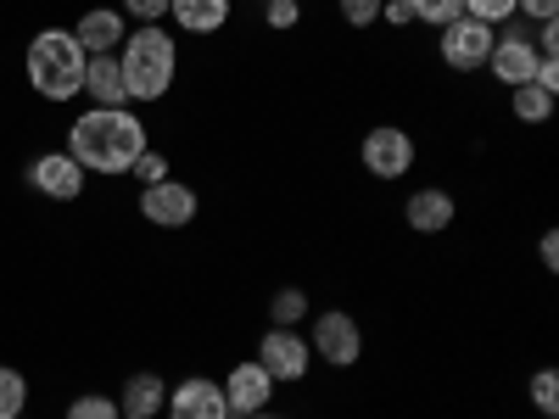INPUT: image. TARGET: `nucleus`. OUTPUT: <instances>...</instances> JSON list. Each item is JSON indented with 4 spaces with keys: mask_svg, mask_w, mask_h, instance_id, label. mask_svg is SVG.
Returning a JSON list of instances; mask_svg holds the SVG:
<instances>
[{
    "mask_svg": "<svg viewBox=\"0 0 559 419\" xmlns=\"http://www.w3.org/2000/svg\"><path fill=\"white\" fill-rule=\"evenodd\" d=\"M152 146L146 134V118L129 112V107H90L68 123V157L84 168V173H129L134 157Z\"/></svg>",
    "mask_w": 559,
    "mask_h": 419,
    "instance_id": "f257e3e1",
    "label": "nucleus"
},
{
    "mask_svg": "<svg viewBox=\"0 0 559 419\" xmlns=\"http://www.w3.org/2000/svg\"><path fill=\"white\" fill-rule=\"evenodd\" d=\"M118 68H123V89H129V101H163L174 79H179V45L163 23H140L123 34L118 45Z\"/></svg>",
    "mask_w": 559,
    "mask_h": 419,
    "instance_id": "f03ea898",
    "label": "nucleus"
},
{
    "mask_svg": "<svg viewBox=\"0 0 559 419\" xmlns=\"http://www.w3.org/2000/svg\"><path fill=\"white\" fill-rule=\"evenodd\" d=\"M84 45L73 39V28H39L28 39V57H23V73L34 84V96L45 101H73L84 89Z\"/></svg>",
    "mask_w": 559,
    "mask_h": 419,
    "instance_id": "7ed1b4c3",
    "label": "nucleus"
},
{
    "mask_svg": "<svg viewBox=\"0 0 559 419\" xmlns=\"http://www.w3.org/2000/svg\"><path fill=\"white\" fill-rule=\"evenodd\" d=\"M308 347H313V363L353 369L364 358V331L347 308H319V313H308Z\"/></svg>",
    "mask_w": 559,
    "mask_h": 419,
    "instance_id": "20e7f679",
    "label": "nucleus"
},
{
    "mask_svg": "<svg viewBox=\"0 0 559 419\" xmlns=\"http://www.w3.org/2000/svg\"><path fill=\"white\" fill-rule=\"evenodd\" d=\"M414 134L403 129V123H376L364 134V146H358V163H364V173L369 179H381V184H397V179H408L414 173Z\"/></svg>",
    "mask_w": 559,
    "mask_h": 419,
    "instance_id": "39448f33",
    "label": "nucleus"
},
{
    "mask_svg": "<svg viewBox=\"0 0 559 419\" xmlns=\"http://www.w3.org/2000/svg\"><path fill=\"white\" fill-rule=\"evenodd\" d=\"M258 363L269 369L274 386H302L313 375V347L302 331H286V324H269L258 336Z\"/></svg>",
    "mask_w": 559,
    "mask_h": 419,
    "instance_id": "423d86ee",
    "label": "nucleus"
},
{
    "mask_svg": "<svg viewBox=\"0 0 559 419\" xmlns=\"http://www.w3.org/2000/svg\"><path fill=\"white\" fill-rule=\"evenodd\" d=\"M537 45H532V28L515 17V23H503L498 28V39H492V57H487V73L503 84V89H521V84H532L537 79Z\"/></svg>",
    "mask_w": 559,
    "mask_h": 419,
    "instance_id": "0eeeda50",
    "label": "nucleus"
},
{
    "mask_svg": "<svg viewBox=\"0 0 559 419\" xmlns=\"http://www.w3.org/2000/svg\"><path fill=\"white\" fill-rule=\"evenodd\" d=\"M492 39H498V28H487L476 17H453L448 28H437V57L453 73H481L492 57Z\"/></svg>",
    "mask_w": 559,
    "mask_h": 419,
    "instance_id": "6e6552de",
    "label": "nucleus"
},
{
    "mask_svg": "<svg viewBox=\"0 0 559 419\" xmlns=\"http://www.w3.org/2000/svg\"><path fill=\"white\" fill-rule=\"evenodd\" d=\"M140 218H146L152 229H185V224H191L197 213H202V196L191 191V184H185V179H163V184H146V191H140Z\"/></svg>",
    "mask_w": 559,
    "mask_h": 419,
    "instance_id": "1a4fd4ad",
    "label": "nucleus"
},
{
    "mask_svg": "<svg viewBox=\"0 0 559 419\" xmlns=\"http://www.w3.org/2000/svg\"><path fill=\"white\" fill-rule=\"evenodd\" d=\"M224 386V403H229V419H247V414H263V408H274V381H269V369L258 363V358H241L229 375L218 381Z\"/></svg>",
    "mask_w": 559,
    "mask_h": 419,
    "instance_id": "9d476101",
    "label": "nucleus"
},
{
    "mask_svg": "<svg viewBox=\"0 0 559 419\" xmlns=\"http://www.w3.org/2000/svg\"><path fill=\"white\" fill-rule=\"evenodd\" d=\"M163 414L168 419H229V403H224V386L213 375H185L179 386H168Z\"/></svg>",
    "mask_w": 559,
    "mask_h": 419,
    "instance_id": "9b49d317",
    "label": "nucleus"
},
{
    "mask_svg": "<svg viewBox=\"0 0 559 419\" xmlns=\"http://www.w3.org/2000/svg\"><path fill=\"white\" fill-rule=\"evenodd\" d=\"M28 184H34L39 196H51V202H79L84 184H90V173H84L68 152H45V157L28 163Z\"/></svg>",
    "mask_w": 559,
    "mask_h": 419,
    "instance_id": "f8f14e48",
    "label": "nucleus"
},
{
    "mask_svg": "<svg viewBox=\"0 0 559 419\" xmlns=\"http://www.w3.org/2000/svg\"><path fill=\"white\" fill-rule=\"evenodd\" d=\"M459 218V202L453 191H442V184H419V191H408L403 202V224L414 229V236H442V229H453Z\"/></svg>",
    "mask_w": 559,
    "mask_h": 419,
    "instance_id": "ddd939ff",
    "label": "nucleus"
},
{
    "mask_svg": "<svg viewBox=\"0 0 559 419\" xmlns=\"http://www.w3.org/2000/svg\"><path fill=\"white\" fill-rule=\"evenodd\" d=\"M123 12L118 7H90L73 28V39L84 45V57H118V45H123Z\"/></svg>",
    "mask_w": 559,
    "mask_h": 419,
    "instance_id": "4468645a",
    "label": "nucleus"
},
{
    "mask_svg": "<svg viewBox=\"0 0 559 419\" xmlns=\"http://www.w3.org/2000/svg\"><path fill=\"white\" fill-rule=\"evenodd\" d=\"M163 403H168V381H163V375H152V369H140V375H129V381H123L118 414H123V419H157V414H163Z\"/></svg>",
    "mask_w": 559,
    "mask_h": 419,
    "instance_id": "2eb2a0df",
    "label": "nucleus"
},
{
    "mask_svg": "<svg viewBox=\"0 0 559 419\" xmlns=\"http://www.w3.org/2000/svg\"><path fill=\"white\" fill-rule=\"evenodd\" d=\"M236 12V0H168V17L179 34H218Z\"/></svg>",
    "mask_w": 559,
    "mask_h": 419,
    "instance_id": "dca6fc26",
    "label": "nucleus"
},
{
    "mask_svg": "<svg viewBox=\"0 0 559 419\" xmlns=\"http://www.w3.org/2000/svg\"><path fill=\"white\" fill-rule=\"evenodd\" d=\"M84 96H90V107H129L118 57H90L84 62Z\"/></svg>",
    "mask_w": 559,
    "mask_h": 419,
    "instance_id": "f3484780",
    "label": "nucleus"
},
{
    "mask_svg": "<svg viewBox=\"0 0 559 419\" xmlns=\"http://www.w3.org/2000/svg\"><path fill=\"white\" fill-rule=\"evenodd\" d=\"M554 101L543 84H521V89H509V112H515V123H548L554 118Z\"/></svg>",
    "mask_w": 559,
    "mask_h": 419,
    "instance_id": "a211bd4d",
    "label": "nucleus"
},
{
    "mask_svg": "<svg viewBox=\"0 0 559 419\" xmlns=\"http://www.w3.org/2000/svg\"><path fill=\"white\" fill-rule=\"evenodd\" d=\"M313 313V302H308V291L302 286H280L274 297H269V324H286V331H302V319Z\"/></svg>",
    "mask_w": 559,
    "mask_h": 419,
    "instance_id": "6ab92c4d",
    "label": "nucleus"
},
{
    "mask_svg": "<svg viewBox=\"0 0 559 419\" xmlns=\"http://www.w3.org/2000/svg\"><path fill=\"white\" fill-rule=\"evenodd\" d=\"M23 408H28V381H23V369L0 363V419H23Z\"/></svg>",
    "mask_w": 559,
    "mask_h": 419,
    "instance_id": "aec40b11",
    "label": "nucleus"
},
{
    "mask_svg": "<svg viewBox=\"0 0 559 419\" xmlns=\"http://www.w3.org/2000/svg\"><path fill=\"white\" fill-rule=\"evenodd\" d=\"M414 7V23H426V28H448L453 17H464V0H408Z\"/></svg>",
    "mask_w": 559,
    "mask_h": 419,
    "instance_id": "412c9836",
    "label": "nucleus"
},
{
    "mask_svg": "<svg viewBox=\"0 0 559 419\" xmlns=\"http://www.w3.org/2000/svg\"><path fill=\"white\" fill-rule=\"evenodd\" d=\"M526 392H532V408H537L543 419L559 414V375H554V369H537V375L526 381Z\"/></svg>",
    "mask_w": 559,
    "mask_h": 419,
    "instance_id": "4be33fe9",
    "label": "nucleus"
},
{
    "mask_svg": "<svg viewBox=\"0 0 559 419\" xmlns=\"http://www.w3.org/2000/svg\"><path fill=\"white\" fill-rule=\"evenodd\" d=\"M464 17H476L487 28H503V23H515V0H464Z\"/></svg>",
    "mask_w": 559,
    "mask_h": 419,
    "instance_id": "5701e85b",
    "label": "nucleus"
},
{
    "mask_svg": "<svg viewBox=\"0 0 559 419\" xmlns=\"http://www.w3.org/2000/svg\"><path fill=\"white\" fill-rule=\"evenodd\" d=\"M68 419H123V414H118V397H107V392H84V397L68 408Z\"/></svg>",
    "mask_w": 559,
    "mask_h": 419,
    "instance_id": "b1692460",
    "label": "nucleus"
},
{
    "mask_svg": "<svg viewBox=\"0 0 559 419\" xmlns=\"http://www.w3.org/2000/svg\"><path fill=\"white\" fill-rule=\"evenodd\" d=\"M129 173L140 179V191H146V184H163V179H168V157H163L157 146H146V152L134 157V168H129Z\"/></svg>",
    "mask_w": 559,
    "mask_h": 419,
    "instance_id": "393cba45",
    "label": "nucleus"
},
{
    "mask_svg": "<svg viewBox=\"0 0 559 419\" xmlns=\"http://www.w3.org/2000/svg\"><path fill=\"white\" fill-rule=\"evenodd\" d=\"M336 12L347 28H376L381 23V0H336Z\"/></svg>",
    "mask_w": 559,
    "mask_h": 419,
    "instance_id": "a878e982",
    "label": "nucleus"
},
{
    "mask_svg": "<svg viewBox=\"0 0 559 419\" xmlns=\"http://www.w3.org/2000/svg\"><path fill=\"white\" fill-rule=\"evenodd\" d=\"M263 23H269L274 34L297 28V23H302V0H269V7H263Z\"/></svg>",
    "mask_w": 559,
    "mask_h": 419,
    "instance_id": "bb28decb",
    "label": "nucleus"
},
{
    "mask_svg": "<svg viewBox=\"0 0 559 419\" xmlns=\"http://www.w3.org/2000/svg\"><path fill=\"white\" fill-rule=\"evenodd\" d=\"M515 17L532 28V23H559V0H515Z\"/></svg>",
    "mask_w": 559,
    "mask_h": 419,
    "instance_id": "cd10ccee",
    "label": "nucleus"
},
{
    "mask_svg": "<svg viewBox=\"0 0 559 419\" xmlns=\"http://www.w3.org/2000/svg\"><path fill=\"white\" fill-rule=\"evenodd\" d=\"M123 17H134V23H163V17H168V0H123Z\"/></svg>",
    "mask_w": 559,
    "mask_h": 419,
    "instance_id": "c85d7f7f",
    "label": "nucleus"
},
{
    "mask_svg": "<svg viewBox=\"0 0 559 419\" xmlns=\"http://www.w3.org/2000/svg\"><path fill=\"white\" fill-rule=\"evenodd\" d=\"M381 23L408 28V23H414V7H408V0H381Z\"/></svg>",
    "mask_w": 559,
    "mask_h": 419,
    "instance_id": "c756f323",
    "label": "nucleus"
},
{
    "mask_svg": "<svg viewBox=\"0 0 559 419\" xmlns=\"http://www.w3.org/2000/svg\"><path fill=\"white\" fill-rule=\"evenodd\" d=\"M537 263H543V268H559V236H554V229H543V241H537Z\"/></svg>",
    "mask_w": 559,
    "mask_h": 419,
    "instance_id": "7c9ffc66",
    "label": "nucleus"
},
{
    "mask_svg": "<svg viewBox=\"0 0 559 419\" xmlns=\"http://www.w3.org/2000/svg\"><path fill=\"white\" fill-rule=\"evenodd\" d=\"M247 419H292V414H274V408H263V414H247Z\"/></svg>",
    "mask_w": 559,
    "mask_h": 419,
    "instance_id": "2f4dec72",
    "label": "nucleus"
},
{
    "mask_svg": "<svg viewBox=\"0 0 559 419\" xmlns=\"http://www.w3.org/2000/svg\"><path fill=\"white\" fill-rule=\"evenodd\" d=\"M252 7H269V0H252Z\"/></svg>",
    "mask_w": 559,
    "mask_h": 419,
    "instance_id": "473e14b6",
    "label": "nucleus"
}]
</instances>
